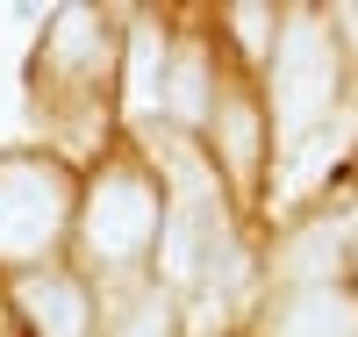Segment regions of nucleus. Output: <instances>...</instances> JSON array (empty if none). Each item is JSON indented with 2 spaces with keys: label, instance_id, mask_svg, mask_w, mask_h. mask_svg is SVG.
Returning a JSON list of instances; mask_svg holds the SVG:
<instances>
[{
  "label": "nucleus",
  "instance_id": "f257e3e1",
  "mask_svg": "<svg viewBox=\"0 0 358 337\" xmlns=\"http://www.w3.org/2000/svg\"><path fill=\"white\" fill-rule=\"evenodd\" d=\"M337 101H344V43H337V29L315 8L280 15V36H273V122H280V137L301 144Z\"/></svg>",
  "mask_w": 358,
  "mask_h": 337
},
{
  "label": "nucleus",
  "instance_id": "f03ea898",
  "mask_svg": "<svg viewBox=\"0 0 358 337\" xmlns=\"http://www.w3.org/2000/svg\"><path fill=\"white\" fill-rule=\"evenodd\" d=\"M158 230H165V194L151 179L129 172V165L101 172L94 201H86V252L101 266H136L158 244Z\"/></svg>",
  "mask_w": 358,
  "mask_h": 337
},
{
  "label": "nucleus",
  "instance_id": "7ed1b4c3",
  "mask_svg": "<svg viewBox=\"0 0 358 337\" xmlns=\"http://www.w3.org/2000/svg\"><path fill=\"white\" fill-rule=\"evenodd\" d=\"M72 216V179L43 158H8L0 165V259H36L57 244Z\"/></svg>",
  "mask_w": 358,
  "mask_h": 337
},
{
  "label": "nucleus",
  "instance_id": "20e7f679",
  "mask_svg": "<svg viewBox=\"0 0 358 337\" xmlns=\"http://www.w3.org/2000/svg\"><path fill=\"white\" fill-rule=\"evenodd\" d=\"M265 337H358V294L344 280L280 287L265 301Z\"/></svg>",
  "mask_w": 358,
  "mask_h": 337
},
{
  "label": "nucleus",
  "instance_id": "39448f33",
  "mask_svg": "<svg viewBox=\"0 0 358 337\" xmlns=\"http://www.w3.org/2000/svg\"><path fill=\"white\" fill-rule=\"evenodd\" d=\"M215 158L229 165V179L236 187H251L258 179V158H265V115H258V101L251 94H229V101H215Z\"/></svg>",
  "mask_w": 358,
  "mask_h": 337
},
{
  "label": "nucleus",
  "instance_id": "423d86ee",
  "mask_svg": "<svg viewBox=\"0 0 358 337\" xmlns=\"http://www.w3.org/2000/svg\"><path fill=\"white\" fill-rule=\"evenodd\" d=\"M22 309L36 323V337H86V294L65 280V273H29L22 280Z\"/></svg>",
  "mask_w": 358,
  "mask_h": 337
},
{
  "label": "nucleus",
  "instance_id": "0eeeda50",
  "mask_svg": "<svg viewBox=\"0 0 358 337\" xmlns=\"http://www.w3.org/2000/svg\"><path fill=\"white\" fill-rule=\"evenodd\" d=\"M158 101L179 115V122H208L215 115V86H208V50L187 43V50H172V65H165V86H158Z\"/></svg>",
  "mask_w": 358,
  "mask_h": 337
},
{
  "label": "nucleus",
  "instance_id": "6e6552de",
  "mask_svg": "<svg viewBox=\"0 0 358 337\" xmlns=\"http://www.w3.org/2000/svg\"><path fill=\"white\" fill-rule=\"evenodd\" d=\"M337 259H344V230H337V223H308L301 237H287V252H280V273H287V287L337 280Z\"/></svg>",
  "mask_w": 358,
  "mask_h": 337
},
{
  "label": "nucleus",
  "instance_id": "1a4fd4ad",
  "mask_svg": "<svg viewBox=\"0 0 358 337\" xmlns=\"http://www.w3.org/2000/svg\"><path fill=\"white\" fill-rule=\"evenodd\" d=\"M158 86H165V72H158V29L143 22V29H129V108H151Z\"/></svg>",
  "mask_w": 358,
  "mask_h": 337
},
{
  "label": "nucleus",
  "instance_id": "9d476101",
  "mask_svg": "<svg viewBox=\"0 0 358 337\" xmlns=\"http://www.w3.org/2000/svg\"><path fill=\"white\" fill-rule=\"evenodd\" d=\"M115 337H172V301L158 294H136L122 316H115Z\"/></svg>",
  "mask_w": 358,
  "mask_h": 337
},
{
  "label": "nucleus",
  "instance_id": "9b49d317",
  "mask_svg": "<svg viewBox=\"0 0 358 337\" xmlns=\"http://www.w3.org/2000/svg\"><path fill=\"white\" fill-rule=\"evenodd\" d=\"M229 29H236V43H244L251 57H265L273 36H280V15L273 8H229Z\"/></svg>",
  "mask_w": 358,
  "mask_h": 337
}]
</instances>
